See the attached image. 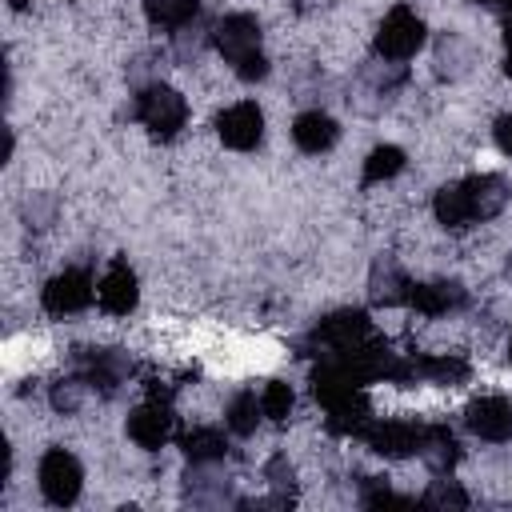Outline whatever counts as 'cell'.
<instances>
[{
    "mask_svg": "<svg viewBox=\"0 0 512 512\" xmlns=\"http://www.w3.org/2000/svg\"><path fill=\"white\" fill-rule=\"evenodd\" d=\"M212 44H216V52L232 64V72L240 76V80H264L268 76V60H264V52H260V24H256V16H248V12H232V16H224L216 28H212Z\"/></svg>",
    "mask_w": 512,
    "mask_h": 512,
    "instance_id": "obj_1",
    "label": "cell"
},
{
    "mask_svg": "<svg viewBox=\"0 0 512 512\" xmlns=\"http://www.w3.org/2000/svg\"><path fill=\"white\" fill-rule=\"evenodd\" d=\"M136 120L156 136V140H172L184 120H188V104L176 88L168 84H148L140 96H136Z\"/></svg>",
    "mask_w": 512,
    "mask_h": 512,
    "instance_id": "obj_2",
    "label": "cell"
},
{
    "mask_svg": "<svg viewBox=\"0 0 512 512\" xmlns=\"http://www.w3.org/2000/svg\"><path fill=\"white\" fill-rule=\"evenodd\" d=\"M420 44H424V20H420L408 4H396V8L380 20V28H376V56H384V60H392V64L416 56Z\"/></svg>",
    "mask_w": 512,
    "mask_h": 512,
    "instance_id": "obj_3",
    "label": "cell"
},
{
    "mask_svg": "<svg viewBox=\"0 0 512 512\" xmlns=\"http://www.w3.org/2000/svg\"><path fill=\"white\" fill-rule=\"evenodd\" d=\"M80 484H84L80 460L68 448H48L44 460H40V492H44V500L68 508V504H76Z\"/></svg>",
    "mask_w": 512,
    "mask_h": 512,
    "instance_id": "obj_4",
    "label": "cell"
},
{
    "mask_svg": "<svg viewBox=\"0 0 512 512\" xmlns=\"http://www.w3.org/2000/svg\"><path fill=\"white\" fill-rule=\"evenodd\" d=\"M40 304H44V312H52V316H76V312H84V308L92 304V276H88L84 268H64V272H56V276L44 284Z\"/></svg>",
    "mask_w": 512,
    "mask_h": 512,
    "instance_id": "obj_5",
    "label": "cell"
},
{
    "mask_svg": "<svg viewBox=\"0 0 512 512\" xmlns=\"http://www.w3.org/2000/svg\"><path fill=\"white\" fill-rule=\"evenodd\" d=\"M312 340H316L320 348H328L324 356H340V352H352L356 344H364V340H368V312H360V308H344V312H332V316H324V320L316 324Z\"/></svg>",
    "mask_w": 512,
    "mask_h": 512,
    "instance_id": "obj_6",
    "label": "cell"
},
{
    "mask_svg": "<svg viewBox=\"0 0 512 512\" xmlns=\"http://www.w3.org/2000/svg\"><path fill=\"white\" fill-rule=\"evenodd\" d=\"M216 132H220V140H224L228 148L248 152V148H256L260 136H264V112H260L252 100H240V104H232V108H224V112L216 116Z\"/></svg>",
    "mask_w": 512,
    "mask_h": 512,
    "instance_id": "obj_7",
    "label": "cell"
},
{
    "mask_svg": "<svg viewBox=\"0 0 512 512\" xmlns=\"http://www.w3.org/2000/svg\"><path fill=\"white\" fill-rule=\"evenodd\" d=\"M360 436L368 440V448L376 456H388V460L412 456L420 448V424H412V420H376Z\"/></svg>",
    "mask_w": 512,
    "mask_h": 512,
    "instance_id": "obj_8",
    "label": "cell"
},
{
    "mask_svg": "<svg viewBox=\"0 0 512 512\" xmlns=\"http://www.w3.org/2000/svg\"><path fill=\"white\" fill-rule=\"evenodd\" d=\"M464 424L472 428V436L500 444V440L512 436V404H508L504 396H480V400L468 404Z\"/></svg>",
    "mask_w": 512,
    "mask_h": 512,
    "instance_id": "obj_9",
    "label": "cell"
},
{
    "mask_svg": "<svg viewBox=\"0 0 512 512\" xmlns=\"http://www.w3.org/2000/svg\"><path fill=\"white\" fill-rule=\"evenodd\" d=\"M96 300L104 312L112 316H128L140 300V288H136V272L124 264V260H112L108 272L100 276V288H96Z\"/></svg>",
    "mask_w": 512,
    "mask_h": 512,
    "instance_id": "obj_10",
    "label": "cell"
},
{
    "mask_svg": "<svg viewBox=\"0 0 512 512\" xmlns=\"http://www.w3.org/2000/svg\"><path fill=\"white\" fill-rule=\"evenodd\" d=\"M128 436H132L140 448L156 452V448L172 436V408H168V400L152 396L148 404H140V408L128 416Z\"/></svg>",
    "mask_w": 512,
    "mask_h": 512,
    "instance_id": "obj_11",
    "label": "cell"
},
{
    "mask_svg": "<svg viewBox=\"0 0 512 512\" xmlns=\"http://www.w3.org/2000/svg\"><path fill=\"white\" fill-rule=\"evenodd\" d=\"M460 184H464V196H468V208H472V224H476V220H492V216H500L504 204H508V196H512L508 184H504V176H496V172L464 176Z\"/></svg>",
    "mask_w": 512,
    "mask_h": 512,
    "instance_id": "obj_12",
    "label": "cell"
},
{
    "mask_svg": "<svg viewBox=\"0 0 512 512\" xmlns=\"http://www.w3.org/2000/svg\"><path fill=\"white\" fill-rule=\"evenodd\" d=\"M416 456H420L436 476H448V472L456 468V460H460V444H456V436H452L448 424H424V428H420V448H416Z\"/></svg>",
    "mask_w": 512,
    "mask_h": 512,
    "instance_id": "obj_13",
    "label": "cell"
},
{
    "mask_svg": "<svg viewBox=\"0 0 512 512\" xmlns=\"http://www.w3.org/2000/svg\"><path fill=\"white\" fill-rule=\"evenodd\" d=\"M336 136H340L336 120H332L328 112H320V108L300 112V116L292 120V140H296V148H300V152H308V156L328 152V148L336 144Z\"/></svg>",
    "mask_w": 512,
    "mask_h": 512,
    "instance_id": "obj_14",
    "label": "cell"
},
{
    "mask_svg": "<svg viewBox=\"0 0 512 512\" xmlns=\"http://www.w3.org/2000/svg\"><path fill=\"white\" fill-rule=\"evenodd\" d=\"M328 428L332 432H344V436H352V432H364L368 428V396H364V388H348V392H340V396H332L328 404Z\"/></svg>",
    "mask_w": 512,
    "mask_h": 512,
    "instance_id": "obj_15",
    "label": "cell"
},
{
    "mask_svg": "<svg viewBox=\"0 0 512 512\" xmlns=\"http://www.w3.org/2000/svg\"><path fill=\"white\" fill-rule=\"evenodd\" d=\"M408 304L420 316H444L452 308L464 304V288L456 280H436V284H412L408 288Z\"/></svg>",
    "mask_w": 512,
    "mask_h": 512,
    "instance_id": "obj_16",
    "label": "cell"
},
{
    "mask_svg": "<svg viewBox=\"0 0 512 512\" xmlns=\"http://www.w3.org/2000/svg\"><path fill=\"white\" fill-rule=\"evenodd\" d=\"M368 288H372V300L376 304H408V288L412 284H408V276L392 260H376Z\"/></svg>",
    "mask_w": 512,
    "mask_h": 512,
    "instance_id": "obj_17",
    "label": "cell"
},
{
    "mask_svg": "<svg viewBox=\"0 0 512 512\" xmlns=\"http://www.w3.org/2000/svg\"><path fill=\"white\" fill-rule=\"evenodd\" d=\"M200 12V0H144V16L148 24L156 28H168V32H180L196 20Z\"/></svg>",
    "mask_w": 512,
    "mask_h": 512,
    "instance_id": "obj_18",
    "label": "cell"
},
{
    "mask_svg": "<svg viewBox=\"0 0 512 512\" xmlns=\"http://www.w3.org/2000/svg\"><path fill=\"white\" fill-rule=\"evenodd\" d=\"M180 448L192 464H216V460H224L228 440H224L220 428H192V432L180 436Z\"/></svg>",
    "mask_w": 512,
    "mask_h": 512,
    "instance_id": "obj_19",
    "label": "cell"
},
{
    "mask_svg": "<svg viewBox=\"0 0 512 512\" xmlns=\"http://www.w3.org/2000/svg\"><path fill=\"white\" fill-rule=\"evenodd\" d=\"M432 212L444 228H468L472 224V208H468V196H464V184H444L432 200Z\"/></svg>",
    "mask_w": 512,
    "mask_h": 512,
    "instance_id": "obj_20",
    "label": "cell"
},
{
    "mask_svg": "<svg viewBox=\"0 0 512 512\" xmlns=\"http://www.w3.org/2000/svg\"><path fill=\"white\" fill-rule=\"evenodd\" d=\"M260 416H264L260 400H256L252 392H236V396L228 400L224 424H228V432H236V436H252V432H256V424H260Z\"/></svg>",
    "mask_w": 512,
    "mask_h": 512,
    "instance_id": "obj_21",
    "label": "cell"
},
{
    "mask_svg": "<svg viewBox=\"0 0 512 512\" xmlns=\"http://www.w3.org/2000/svg\"><path fill=\"white\" fill-rule=\"evenodd\" d=\"M468 376V360L460 356H420L416 360V380H432V384H456Z\"/></svg>",
    "mask_w": 512,
    "mask_h": 512,
    "instance_id": "obj_22",
    "label": "cell"
},
{
    "mask_svg": "<svg viewBox=\"0 0 512 512\" xmlns=\"http://www.w3.org/2000/svg\"><path fill=\"white\" fill-rule=\"evenodd\" d=\"M400 168H404V148H396V144H380V148H372L368 160H364V184L392 180Z\"/></svg>",
    "mask_w": 512,
    "mask_h": 512,
    "instance_id": "obj_23",
    "label": "cell"
},
{
    "mask_svg": "<svg viewBox=\"0 0 512 512\" xmlns=\"http://www.w3.org/2000/svg\"><path fill=\"white\" fill-rule=\"evenodd\" d=\"M292 404H296V396H292V388H288L284 380H268V384H264V392H260V408H264L268 420H276V424L288 420Z\"/></svg>",
    "mask_w": 512,
    "mask_h": 512,
    "instance_id": "obj_24",
    "label": "cell"
},
{
    "mask_svg": "<svg viewBox=\"0 0 512 512\" xmlns=\"http://www.w3.org/2000/svg\"><path fill=\"white\" fill-rule=\"evenodd\" d=\"M92 384L84 380V376H68V380H60L56 388H52V408L56 412H76L80 404H84V392H88Z\"/></svg>",
    "mask_w": 512,
    "mask_h": 512,
    "instance_id": "obj_25",
    "label": "cell"
},
{
    "mask_svg": "<svg viewBox=\"0 0 512 512\" xmlns=\"http://www.w3.org/2000/svg\"><path fill=\"white\" fill-rule=\"evenodd\" d=\"M420 504H428V508H464L468 496H464V488L452 484V480H432V488L424 492Z\"/></svg>",
    "mask_w": 512,
    "mask_h": 512,
    "instance_id": "obj_26",
    "label": "cell"
},
{
    "mask_svg": "<svg viewBox=\"0 0 512 512\" xmlns=\"http://www.w3.org/2000/svg\"><path fill=\"white\" fill-rule=\"evenodd\" d=\"M492 136H496L500 152H508V156H512V116H500V120H496V128H492Z\"/></svg>",
    "mask_w": 512,
    "mask_h": 512,
    "instance_id": "obj_27",
    "label": "cell"
},
{
    "mask_svg": "<svg viewBox=\"0 0 512 512\" xmlns=\"http://www.w3.org/2000/svg\"><path fill=\"white\" fill-rule=\"evenodd\" d=\"M268 480H272V484H276V488H284V484H288V480H292V468H288V464H284V456H276V460H272V464H268Z\"/></svg>",
    "mask_w": 512,
    "mask_h": 512,
    "instance_id": "obj_28",
    "label": "cell"
},
{
    "mask_svg": "<svg viewBox=\"0 0 512 512\" xmlns=\"http://www.w3.org/2000/svg\"><path fill=\"white\" fill-rule=\"evenodd\" d=\"M504 72L512 76V12H504Z\"/></svg>",
    "mask_w": 512,
    "mask_h": 512,
    "instance_id": "obj_29",
    "label": "cell"
},
{
    "mask_svg": "<svg viewBox=\"0 0 512 512\" xmlns=\"http://www.w3.org/2000/svg\"><path fill=\"white\" fill-rule=\"evenodd\" d=\"M508 356H512V348H508Z\"/></svg>",
    "mask_w": 512,
    "mask_h": 512,
    "instance_id": "obj_30",
    "label": "cell"
}]
</instances>
